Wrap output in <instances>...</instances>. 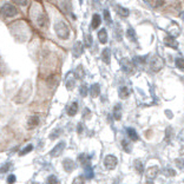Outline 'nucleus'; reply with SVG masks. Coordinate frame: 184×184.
<instances>
[{
    "instance_id": "nucleus-42",
    "label": "nucleus",
    "mask_w": 184,
    "mask_h": 184,
    "mask_svg": "<svg viewBox=\"0 0 184 184\" xmlns=\"http://www.w3.org/2000/svg\"><path fill=\"white\" fill-rule=\"evenodd\" d=\"M162 5H164V1H163V0H157V1H156L155 7H159V6H162Z\"/></svg>"
},
{
    "instance_id": "nucleus-5",
    "label": "nucleus",
    "mask_w": 184,
    "mask_h": 184,
    "mask_svg": "<svg viewBox=\"0 0 184 184\" xmlns=\"http://www.w3.org/2000/svg\"><path fill=\"white\" fill-rule=\"evenodd\" d=\"M117 158L114 157L113 155H108L105 157V159H104V165H105V168L109 170H112L116 168V165H117Z\"/></svg>"
},
{
    "instance_id": "nucleus-22",
    "label": "nucleus",
    "mask_w": 184,
    "mask_h": 184,
    "mask_svg": "<svg viewBox=\"0 0 184 184\" xmlns=\"http://www.w3.org/2000/svg\"><path fill=\"white\" fill-rule=\"evenodd\" d=\"M129 96H130V90L127 89L126 86H124V87H122V89L119 90V97L122 99L127 98Z\"/></svg>"
},
{
    "instance_id": "nucleus-30",
    "label": "nucleus",
    "mask_w": 184,
    "mask_h": 184,
    "mask_svg": "<svg viewBox=\"0 0 184 184\" xmlns=\"http://www.w3.org/2000/svg\"><path fill=\"white\" fill-rule=\"evenodd\" d=\"M76 72H77V74H76L77 78H83V76H84V74H83L84 71H83V67H82V66H78V69H77Z\"/></svg>"
},
{
    "instance_id": "nucleus-6",
    "label": "nucleus",
    "mask_w": 184,
    "mask_h": 184,
    "mask_svg": "<svg viewBox=\"0 0 184 184\" xmlns=\"http://www.w3.org/2000/svg\"><path fill=\"white\" fill-rule=\"evenodd\" d=\"M65 146H66L65 142H60V143H58L56 146L52 149V151L50 152V155L52 156V157H58L59 155H61V152L64 151Z\"/></svg>"
},
{
    "instance_id": "nucleus-35",
    "label": "nucleus",
    "mask_w": 184,
    "mask_h": 184,
    "mask_svg": "<svg viewBox=\"0 0 184 184\" xmlns=\"http://www.w3.org/2000/svg\"><path fill=\"white\" fill-rule=\"evenodd\" d=\"M66 87H67L69 90H72V89L74 87V80H73V79L67 80V83H66Z\"/></svg>"
},
{
    "instance_id": "nucleus-2",
    "label": "nucleus",
    "mask_w": 184,
    "mask_h": 184,
    "mask_svg": "<svg viewBox=\"0 0 184 184\" xmlns=\"http://www.w3.org/2000/svg\"><path fill=\"white\" fill-rule=\"evenodd\" d=\"M1 14L5 18H12V17L18 14V10H17V7L13 6L12 4H8L7 2V4H4L1 6Z\"/></svg>"
},
{
    "instance_id": "nucleus-1",
    "label": "nucleus",
    "mask_w": 184,
    "mask_h": 184,
    "mask_svg": "<svg viewBox=\"0 0 184 184\" xmlns=\"http://www.w3.org/2000/svg\"><path fill=\"white\" fill-rule=\"evenodd\" d=\"M55 31H56V34L58 36L59 39L66 40L70 37V28L66 25V23H64L61 20L58 21L56 25H55Z\"/></svg>"
},
{
    "instance_id": "nucleus-40",
    "label": "nucleus",
    "mask_w": 184,
    "mask_h": 184,
    "mask_svg": "<svg viewBox=\"0 0 184 184\" xmlns=\"http://www.w3.org/2000/svg\"><path fill=\"white\" fill-rule=\"evenodd\" d=\"M164 173H165V175H169V176H175V173H176V172H175V171H173V170H164Z\"/></svg>"
},
{
    "instance_id": "nucleus-34",
    "label": "nucleus",
    "mask_w": 184,
    "mask_h": 184,
    "mask_svg": "<svg viewBox=\"0 0 184 184\" xmlns=\"http://www.w3.org/2000/svg\"><path fill=\"white\" fill-rule=\"evenodd\" d=\"M56 82H57V79H56V77H55V76H52V77H50V78L47 79V84L51 85V86L56 84Z\"/></svg>"
},
{
    "instance_id": "nucleus-12",
    "label": "nucleus",
    "mask_w": 184,
    "mask_h": 184,
    "mask_svg": "<svg viewBox=\"0 0 184 184\" xmlns=\"http://www.w3.org/2000/svg\"><path fill=\"white\" fill-rule=\"evenodd\" d=\"M164 44L169 47H172V48H177V45H178L177 42L175 40V38L171 37V36H168V37L164 38Z\"/></svg>"
},
{
    "instance_id": "nucleus-31",
    "label": "nucleus",
    "mask_w": 184,
    "mask_h": 184,
    "mask_svg": "<svg viewBox=\"0 0 184 184\" xmlns=\"http://www.w3.org/2000/svg\"><path fill=\"white\" fill-rule=\"evenodd\" d=\"M80 96L82 97H86L87 96V87L85 86V85H83V86H80Z\"/></svg>"
},
{
    "instance_id": "nucleus-9",
    "label": "nucleus",
    "mask_w": 184,
    "mask_h": 184,
    "mask_svg": "<svg viewBox=\"0 0 184 184\" xmlns=\"http://www.w3.org/2000/svg\"><path fill=\"white\" fill-rule=\"evenodd\" d=\"M37 24L40 26V27H47V24H48V18L45 13H42L38 15L37 18Z\"/></svg>"
},
{
    "instance_id": "nucleus-23",
    "label": "nucleus",
    "mask_w": 184,
    "mask_h": 184,
    "mask_svg": "<svg viewBox=\"0 0 184 184\" xmlns=\"http://www.w3.org/2000/svg\"><path fill=\"white\" fill-rule=\"evenodd\" d=\"M135 169L138 173H143L144 172V168H143V163H142L139 159H136L135 161Z\"/></svg>"
},
{
    "instance_id": "nucleus-8",
    "label": "nucleus",
    "mask_w": 184,
    "mask_h": 184,
    "mask_svg": "<svg viewBox=\"0 0 184 184\" xmlns=\"http://www.w3.org/2000/svg\"><path fill=\"white\" fill-rule=\"evenodd\" d=\"M158 167H151V168H149V169L146 170V177H148V179H150V181H152V179H155L156 176H157V173H158Z\"/></svg>"
},
{
    "instance_id": "nucleus-14",
    "label": "nucleus",
    "mask_w": 184,
    "mask_h": 184,
    "mask_svg": "<svg viewBox=\"0 0 184 184\" xmlns=\"http://www.w3.org/2000/svg\"><path fill=\"white\" fill-rule=\"evenodd\" d=\"M98 39L101 44H105L108 42V32H106L105 28H101L98 32Z\"/></svg>"
},
{
    "instance_id": "nucleus-19",
    "label": "nucleus",
    "mask_w": 184,
    "mask_h": 184,
    "mask_svg": "<svg viewBox=\"0 0 184 184\" xmlns=\"http://www.w3.org/2000/svg\"><path fill=\"white\" fill-rule=\"evenodd\" d=\"M90 92H91V96L93 97V98H96V97H98L99 93H100V86L98 84H93L91 86V90H90Z\"/></svg>"
},
{
    "instance_id": "nucleus-21",
    "label": "nucleus",
    "mask_w": 184,
    "mask_h": 184,
    "mask_svg": "<svg viewBox=\"0 0 184 184\" xmlns=\"http://www.w3.org/2000/svg\"><path fill=\"white\" fill-rule=\"evenodd\" d=\"M126 36L131 42H137V37H136V33H135V30L133 28H127Z\"/></svg>"
},
{
    "instance_id": "nucleus-33",
    "label": "nucleus",
    "mask_w": 184,
    "mask_h": 184,
    "mask_svg": "<svg viewBox=\"0 0 184 184\" xmlns=\"http://www.w3.org/2000/svg\"><path fill=\"white\" fill-rule=\"evenodd\" d=\"M10 167H11V164H10V163H7V164L2 165V167L0 168V173H4V172H6L7 170L10 169Z\"/></svg>"
},
{
    "instance_id": "nucleus-24",
    "label": "nucleus",
    "mask_w": 184,
    "mask_h": 184,
    "mask_svg": "<svg viewBox=\"0 0 184 184\" xmlns=\"http://www.w3.org/2000/svg\"><path fill=\"white\" fill-rule=\"evenodd\" d=\"M85 176H86V178H89V179L93 178V176H95V173H93V170H92V168H91L90 165L85 167Z\"/></svg>"
},
{
    "instance_id": "nucleus-17",
    "label": "nucleus",
    "mask_w": 184,
    "mask_h": 184,
    "mask_svg": "<svg viewBox=\"0 0 184 184\" xmlns=\"http://www.w3.org/2000/svg\"><path fill=\"white\" fill-rule=\"evenodd\" d=\"M126 132H127V136L130 137L131 141H133V142L138 141V135H137V132H136L135 129H132V127H127Z\"/></svg>"
},
{
    "instance_id": "nucleus-11",
    "label": "nucleus",
    "mask_w": 184,
    "mask_h": 184,
    "mask_svg": "<svg viewBox=\"0 0 184 184\" xmlns=\"http://www.w3.org/2000/svg\"><path fill=\"white\" fill-rule=\"evenodd\" d=\"M38 124H39V117H38V116H31V117H28V119H27L28 127L33 129V127L37 126Z\"/></svg>"
},
{
    "instance_id": "nucleus-43",
    "label": "nucleus",
    "mask_w": 184,
    "mask_h": 184,
    "mask_svg": "<svg viewBox=\"0 0 184 184\" xmlns=\"http://www.w3.org/2000/svg\"><path fill=\"white\" fill-rule=\"evenodd\" d=\"M77 129H78V132H79V133L83 132V125H82V124H78V127H77Z\"/></svg>"
},
{
    "instance_id": "nucleus-37",
    "label": "nucleus",
    "mask_w": 184,
    "mask_h": 184,
    "mask_svg": "<svg viewBox=\"0 0 184 184\" xmlns=\"http://www.w3.org/2000/svg\"><path fill=\"white\" fill-rule=\"evenodd\" d=\"M18 5H21V6H26L28 4V0H14Z\"/></svg>"
},
{
    "instance_id": "nucleus-41",
    "label": "nucleus",
    "mask_w": 184,
    "mask_h": 184,
    "mask_svg": "<svg viewBox=\"0 0 184 184\" xmlns=\"http://www.w3.org/2000/svg\"><path fill=\"white\" fill-rule=\"evenodd\" d=\"M104 18H105V20L110 21V13H109V11H108V10H105V11H104Z\"/></svg>"
},
{
    "instance_id": "nucleus-25",
    "label": "nucleus",
    "mask_w": 184,
    "mask_h": 184,
    "mask_svg": "<svg viewBox=\"0 0 184 184\" xmlns=\"http://www.w3.org/2000/svg\"><path fill=\"white\" fill-rule=\"evenodd\" d=\"M117 12H118V14H119L120 17H123V18H126V17H129V14H130L129 10L125 8V7H118Z\"/></svg>"
},
{
    "instance_id": "nucleus-38",
    "label": "nucleus",
    "mask_w": 184,
    "mask_h": 184,
    "mask_svg": "<svg viewBox=\"0 0 184 184\" xmlns=\"http://www.w3.org/2000/svg\"><path fill=\"white\" fill-rule=\"evenodd\" d=\"M47 182L48 183H58V179L56 178V176H50L47 178Z\"/></svg>"
},
{
    "instance_id": "nucleus-28",
    "label": "nucleus",
    "mask_w": 184,
    "mask_h": 184,
    "mask_svg": "<svg viewBox=\"0 0 184 184\" xmlns=\"http://www.w3.org/2000/svg\"><path fill=\"white\" fill-rule=\"evenodd\" d=\"M84 45L86 46V47H91V45H92V38H91V36H90V34H85Z\"/></svg>"
},
{
    "instance_id": "nucleus-32",
    "label": "nucleus",
    "mask_w": 184,
    "mask_h": 184,
    "mask_svg": "<svg viewBox=\"0 0 184 184\" xmlns=\"http://www.w3.org/2000/svg\"><path fill=\"white\" fill-rule=\"evenodd\" d=\"M60 133H61V131H60V129H58L57 131L52 132V133L50 135V138H51V139H55V138H57V137H58V136H59Z\"/></svg>"
},
{
    "instance_id": "nucleus-27",
    "label": "nucleus",
    "mask_w": 184,
    "mask_h": 184,
    "mask_svg": "<svg viewBox=\"0 0 184 184\" xmlns=\"http://www.w3.org/2000/svg\"><path fill=\"white\" fill-rule=\"evenodd\" d=\"M32 150H33V145H32V144H28V145H26V146L19 152V155L24 156V155H26V154H28V152H31Z\"/></svg>"
},
{
    "instance_id": "nucleus-16",
    "label": "nucleus",
    "mask_w": 184,
    "mask_h": 184,
    "mask_svg": "<svg viewBox=\"0 0 184 184\" xmlns=\"http://www.w3.org/2000/svg\"><path fill=\"white\" fill-rule=\"evenodd\" d=\"M77 111H78V103L77 101H73L70 106H69V109H67V114L71 116V117H73L77 113Z\"/></svg>"
},
{
    "instance_id": "nucleus-29",
    "label": "nucleus",
    "mask_w": 184,
    "mask_h": 184,
    "mask_svg": "<svg viewBox=\"0 0 184 184\" xmlns=\"http://www.w3.org/2000/svg\"><path fill=\"white\" fill-rule=\"evenodd\" d=\"M176 66L179 69H184V59L183 58H177L176 59Z\"/></svg>"
},
{
    "instance_id": "nucleus-7",
    "label": "nucleus",
    "mask_w": 184,
    "mask_h": 184,
    "mask_svg": "<svg viewBox=\"0 0 184 184\" xmlns=\"http://www.w3.org/2000/svg\"><path fill=\"white\" fill-rule=\"evenodd\" d=\"M63 167H64V170L66 171V172H72L74 168H76V164H74V162L70 159V158H65L64 161H63Z\"/></svg>"
},
{
    "instance_id": "nucleus-18",
    "label": "nucleus",
    "mask_w": 184,
    "mask_h": 184,
    "mask_svg": "<svg viewBox=\"0 0 184 184\" xmlns=\"http://www.w3.org/2000/svg\"><path fill=\"white\" fill-rule=\"evenodd\" d=\"M113 117L116 120H119L122 118V106L119 104H117L113 109Z\"/></svg>"
},
{
    "instance_id": "nucleus-15",
    "label": "nucleus",
    "mask_w": 184,
    "mask_h": 184,
    "mask_svg": "<svg viewBox=\"0 0 184 184\" xmlns=\"http://www.w3.org/2000/svg\"><path fill=\"white\" fill-rule=\"evenodd\" d=\"M111 51L110 48H104L103 50V53H101V59L105 64H110V57H111Z\"/></svg>"
},
{
    "instance_id": "nucleus-44",
    "label": "nucleus",
    "mask_w": 184,
    "mask_h": 184,
    "mask_svg": "<svg viewBox=\"0 0 184 184\" xmlns=\"http://www.w3.org/2000/svg\"><path fill=\"white\" fill-rule=\"evenodd\" d=\"M83 182H84V181H83V179H79V178L73 181V183H83Z\"/></svg>"
},
{
    "instance_id": "nucleus-20",
    "label": "nucleus",
    "mask_w": 184,
    "mask_h": 184,
    "mask_svg": "<svg viewBox=\"0 0 184 184\" xmlns=\"http://www.w3.org/2000/svg\"><path fill=\"white\" fill-rule=\"evenodd\" d=\"M78 159H79V162L84 165V167H87V165H90V157L87 155H85V154H82V155H79L78 157Z\"/></svg>"
},
{
    "instance_id": "nucleus-26",
    "label": "nucleus",
    "mask_w": 184,
    "mask_h": 184,
    "mask_svg": "<svg viewBox=\"0 0 184 184\" xmlns=\"http://www.w3.org/2000/svg\"><path fill=\"white\" fill-rule=\"evenodd\" d=\"M122 145H123V148H124V150H125L126 152H131L132 146H131V143L127 141V139H123V141H122Z\"/></svg>"
},
{
    "instance_id": "nucleus-10",
    "label": "nucleus",
    "mask_w": 184,
    "mask_h": 184,
    "mask_svg": "<svg viewBox=\"0 0 184 184\" xmlns=\"http://www.w3.org/2000/svg\"><path fill=\"white\" fill-rule=\"evenodd\" d=\"M84 51V46L80 42H77L73 46V55L76 57H80V55L83 53Z\"/></svg>"
},
{
    "instance_id": "nucleus-3",
    "label": "nucleus",
    "mask_w": 184,
    "mask_h": 184,
    "mask_svg": "<svg viewBox=\"0 0 184 184\" xmlns=\"http://www.w3.org/2000/svg\"><path fill=\"white\" fill-rule=\"evenodd\" d=\"M163 66H164V61L159 57H154L151 59V61H150V67H151V70L155 71V72H158L159 70H162Z\"/></svg>"
},
{
    "instance_id": "nucleus-4",
    "label": "nucleus",
    "mask_w": 184,
    "mask_h": 184,
    "mask_svg": "<svg viewBox=\"0 0 184 184\" xmlns=\"http://www.w3.org/2000/svg\"><path fill=\"white\" fill-rule=\"evenodd\" d=\"M120 66H122V70L124 71L125 73H127V74L133 72V63L129 58H123L120 60Z\"/></svg>"
},
{
    "instance_id": "nucleus-13",
    "label": "nucleus",
    "mask_w": 184,
    "mask_h": 184,
    "mask_svg": "<svg viewBox=\"0 0 184 184\" xmlns=\"http://www.w3.org/2000/svg\"><path fill=\"white\" fill-rule=\"evenodd\" d=\"M100 23H101V18H100V15H99V14H93V17H92V21H91V27L93 28V30L98 28L99 25H100Z\"/></svg>"
},
{
    "instance_id": "nucleus-36",
    "label": "nucleus",
    "mask_w": 184,
    "mask_h": 184,
    "mask_svg": "<svg viewBox=\"0 0 184 184\" xmlns=\"http://www.w3.org/2000/svg\"><path fill=\"white\" fill-rule=\"evenodd\" d=\"M171 135H172V129L171 127H168L167 129V137H165L167 141H170L171 139Z\"/></svg>"
},
{
    "instance_id": "nucleus-39",
    "label": "nucleus",
    "mask_w": 184,
    "mask_h": 184,
    "mask_svg": "<svg viewBox=\"0 0 184 184\" xmlns=\"http://www.w3.org/2000/svg\"><path fill=\"white\" fill-rule=\"evenodd\" d=\"M7 182H8V183H14V182H15V176H14V175H10V176L7 177Z\"/></svg>"
}]
</instances>
